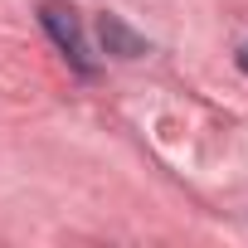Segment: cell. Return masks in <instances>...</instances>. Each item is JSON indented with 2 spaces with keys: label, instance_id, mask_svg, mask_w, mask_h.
I'll return each instance as SVG.
<instances>
[{
  "label": "cell",
  "instance_id": "cell-3",
  "mask_svg": "<svg viewBox=\"0 0 248 248\" xmlns=\"http://www.w3.org/2000/svg\"><path fill=\"white\" fill-rule=\"evenodd\" d=\"M238 68H243V73H248V44H243V49H238Z\"/></svg>",
  "mask_w": 248,
  "mask_h": 248
},
{
  "label": "cell",
  "instance_id": "cell-2",
  "mask_svg": "<svg viewBox=\"0 0 248 248\" xmlns=\"http://www.w3.org/2000/svg\"><path fill=\"white\" fill-rule=\"evenodd\" d=\"M97 30H102L107 54H117V59H141V54H146V39H141V34H132L117 15H102V25H97Z\"/></svg>",
  "mask_w": 248,
  "mask_h": 248
},
{
  "label": "cell",
  "instance_id": "cell-1",
  "mask_svg": "<svg viewBox=\"0 0 248 248\" xmlns=\"http://www.w3.org/2000/svg\"><path fill=\"white\" fill-rule=\"evenodd\" d=\"M39 25L49 30V39L73 59L78 73H93V59H88V44H83V30H78V15L63 5V0H49V5L39 10Z\"/></svg>",
  "mask_w": 248,
  "mask_h": 248
}]
</instances>
